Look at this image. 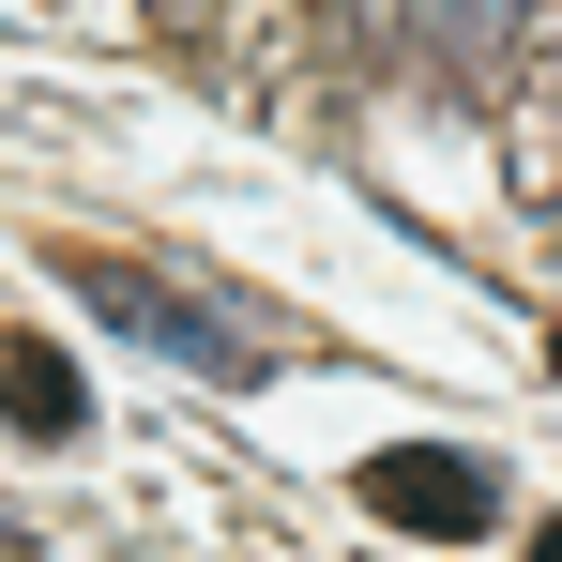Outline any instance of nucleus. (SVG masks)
<instances>
[{
    "instance_id": "1",
    "label": "nucleus",
    "mask_w": 562,
    "mask_h": 562,
    "mask_svg": "<svg viewBox=\"0 0 562 562\" xmlns=\"http://www.w3.org/2000/svg\"><path fill=\"white\" fill-rule=\"evenodd\" d=\"M532 61V0H395V77L441 106H502Z\"/></svg>"
},
{
    "instance_id": "2",
    "label": "nucleus",
    "mask_w": 562,
    "mask_h": 562,
    "mask_svg": "<svg viewBox=\"0 0 562 562\" xmlns=\"http://www.w3.org/2000/svg\"><path fill=\"white\" fill-rule=\"evenodd\" d=\"M77 259V244H61ZM77 304H92L106 335H137V350H168V366H198V380H259V350H244V319H213L198 289H168L153 259H77Z\"/></svg>"
},
{
    "instance_id": "3",
    "label": "nucleus",
    "mask_w": 562,
    "mask_h": 562,
    "mask_svg": "<svg viewBox=\"0 0 562 562\" xmlns=\"http://www.w3.org/2000/svg\"><path fill=\"white\" fill-rule=\"evenodd\" d=\"M350 486H366V517H380V532H441V548L502 532V471L457 457V441H395V457H366Z\"/></svg>"
},
{
    "instance_id": "4",
    "label": "nucleus",
    "mask_w": 562,
    "mask_h": 562,
    "mask_svg": "<svg viewBox=\"0 0 562 562\" xmlns=\"http://www.w3.org/2000/svg\"><path fill=\"white\" fill-rule=\"evenodd\" d=\"M0 426L15 441H77L92 426V380H77L61 335H0Z\"/></svg>"
},
{
    "instance_id": "5",
    "label": "nucleus",
    "mask_w": 562,
    "mask_h": 562,
    "mask_svg": "<svg viewBox=\"0 0 562 562\" xmlns=\"http://www.w3.org/2000/svg\"><path fill=\"white\" fill-rule=\"evenodd\" d=\"M380 15H395V0H304V46H319V61H366Z\"/></svg>"
},
{
    "instance_id": "6",
    "label": "nucleus",
    "mask_w": 562,
    "mask_h": 562,
    "mask_svg": "<svg viewBox=\"0 0 562 562\" xmlns=\"http://www.w3.org/2000/svg\"><path fill=\"white\" fill-rule=\"evenodd\" d=\"M153 31L168 46H213V0H153Z\"/></svg>"
},
{
    "instance_id": "7",
    "label": "nucleus",
    "mask_w": 562,
    "mask_h": 562,
    "mask_svg": "<svg viewBox=\"0 0 562 562\" xmlns=\"http://www.w3.org/2000/svg\"><path fill=\"white\" fill-rule=\"evenodd\" d=\"M532 562H562V517H548V532H532Z\"/></svg>"
},
{
    "instance_id": "8",
    "label": "nucleus",
    "mask_w": 562,
    "mask_h": 562,
    "mask_svg": "<svg viewBox=\"0 0 562 562\" xmlns=\"http://www.w3.org/2000/svg\"><path fill=\"white\" fill-rule=\"evenodd\" d=\"M0 562H15V517H0Z\"/></svg>"
},
{
    "instance_id": "9",
    "label": "nucleus",
    "mask_w": 562,
    "mask_h": 562,
    "mask_svg": "<svg viewBox=\"0 0 562 562\" xmlns=\"http://www.w3.org/2000/svg\"><path fill=\"white\" fill-rule=\"evenodd\" d=\"M548 228H562V183H548Z\"/></svg>"
},
{
    "instance_id": "10",
    "label": "nucleus",
    "mask_w": 562,
    "mask_h": 562,
    "mask_svg": "<svg viewBox=\"0 0 562 562\" xmlns=\"http://www.w3.org/2000/svg\"><path fill=\"white\" fill-rule=\"evenodd\" d=\"M548 366H562V350H548Z\"/></svg>"
}]
</instances>
